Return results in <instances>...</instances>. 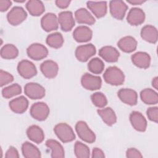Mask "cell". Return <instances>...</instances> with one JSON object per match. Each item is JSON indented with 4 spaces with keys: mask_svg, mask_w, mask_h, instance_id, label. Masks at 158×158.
I'll use <instances>...</instances> for the list:
<instances>
[{
    "mask_svg": "<svg viewBox=\"0 0 158 158\" xmlns=\"http://www.w3.org/2000/svg\"><path fill=\"white\" fill-rule=\"evenodd\" d=\"M105 81L111 85H121L125 81L123 72L118 67L112 66L108 67L103 74Z\"/></svg>",
    "mask_w": 158,
    "mask_h": 158,
    "instance_id": "6da1fadb",
    "label": "cell"
},
{
    "mask_svg": "<svg viewBox=\"0 0 158 158\" xmlns=\"http://www.w3.org/2000/svg\"><path fill=\"white\" fill-rule=\"evenodd\" d=\"M54 131L59 139L65 143L73 141L75 135L72 127L65 123H59L54 127Z\"/></svg>",
    "mask_w": 158,
    "mask_h": 158,
    "instance_id": "7a4b0ae2",
    "label": "cell"
},
{
    "mask_svg": "<svg viewBox=\"0 0 158 158\" xmlns=\"http://www.w3.org/2000/svg\"><path fill=\"white\" fill-rule=\"evenodd\" d=\"M75 130L79 138L83 141L88 143H93L95 141L96 135L85 122L82 120L77 122L75 125Z\"/></svg>",
    "mask_w": 158,
    "mask_h": 158,
    "instance_id": "3957f363",
    "label": "cell"
},
{
    "mask_svg": "<svg viewBox=\"0 0 158 158\" xmlns=\"http://www.w3.org/2000/svg\"><path fill=\"white\" fill-rule=\"evenodd\" d=\"M30 113L33 118L38 121H43L47 118L49 114V108L46 103L37 102L32 104Z\"/></svg>",
    "mask_w": 158,
    "mask_h": 158,
    "instance_id": "277c9868",
    "label": "cell"
},
{
    "mask_svg": "<svg viewBox=\"0 0 158 158\" xmlns=\"http://www.w3.org/2000/svg\"><path fill=\"white\" fill-rule=\"evenodd\" d=\"M27 17V14L24 9L20 6L14 7L7 14V19L9 23L16 26L23 22Z\"/></svg>",
    "mask_w": 158,
    "mask_h": 158,
    "instance_id": "5b68a950",
    "label": "cell"
},
{
    "mask_svg": "<svg viewBox=\"0 0 158 158\" xmlns=\"http://www.w3.org/2000/svg\"><path fill=\"white\" fill-rule=\"evenodd\" d=\"M17 71L21 77L26 79L31 78L37 73L35 64L28 60H22L19 62Z\"/></svg>",
    "mask_w": 158,
    "mask_h": 158,
    "instance_id": "8992f818",
    "label": "cell"
},
{
    "mask_svg": "<svg viewBox=\"0 0 158 158\" xmlns=\"http://www.w3.org/2000/svg\"><path fill=\"white\" fill-rule=\"evenodd\" d=\"M81 83L82 86L86 89L91 91L97 90L101 87L102 80L100 77L86 73L81 77Z\"/></svg>",
    "mask_w": 158,
    "mask_h": 158,
    "instance_id": "52a82bcc",
    "label": "cell"
},
{
    "mask_svg": "<svg viewBox=\"0 0 158 158\" xmlns=\"http://www.w3.org/2000/svg\"><path fill=\"white\" fill-rule=\"evenodd\" d=\"M28 56L35 60H39L45 58L48 54V49L40 43H33L30 45L27 49Z\"/></svg>",
    "mask_w": 158,
    "mask_h": 158,
    "instance_id": "ba28073f",
    "label": "cell"
},
{
    "mask_svg": "<svg viewBox=\"0 0 158 158\" xmlns=\"http://www.w3.org/2000/svg\"><path fill=\"white\" fill-rule=\"evenodd\" d=\"M25 94L31 99H39L45 96V89L36 83H28L24 87Z\"/></svg>",
    "mask_w": 158,
    "mask_h": 158,
    "instance_id": "9c48e42d",
    "label": "cell"
},
{
    "mask_svg": "<svg viewBox=\"0 0 158 158\" xmlns=\"http://www.w3.org/2000/svg\"><path fill=\"white\" fill-rule=\"evenodd\" d=\"M96 52L95 46L93 44H86L78 46L75 50V57L80 62H86Z\"/></svg>",
    "mask_w": 158,
    "mask_h": 158,
    "instance_id": "30bf717a",
    "label": "cell"
},
{
    "mask_svg": "<svg viewBox=\"0 0 158 158\" xmlns=\"http://www.w3.org/2000/svg\"><path fill=\"white\" fill-rule=\"evenodd\" d=\"M109 9L110 14L117 20L123 19L127 10V5L121 0H113L109 2Z\"/></svg>",
    "mask_w": 158,
    "mask_h": 158,
    "instance_id": "8fae6325",
    "label": "cell"
},
{
    "mask_svg": "<svg viewBox=\"0 0 158 158\" xmlns=\"http://www.w3.org/2000/svg\"><path fill=\"white\" fill-rule=\"evenodd\" d=\"M58 22L60 28L64 31H70L75 25L73 14L70 11H62L59 14Z\"/></svg>",
    "mask_w": 158,
    "mask_h": 158,
    "instance_id": "7c38bea8",
    "label": "cell"
},
{
    "mask_svg": "<svg viewBox=\"0 0 158 158\" xmlns=\"http://www.w3.org/2000/svg\"><path fill=\"white\" fill-rule=\"evenodd\" d=\"M41 25L43 29L47 32L56 30L59 27L58 18L53 13H47L41 18Z\"/></svg>",
    "mask_w": 158,
    "mask_h": 158,
    "instance_id": "4fadbf2b",
    "label": "cell"
},
{
    "mask_svg": "<svg viewBox=\"0 0 158 158\" xmlns=\"http://www.w3.org/2000/svg\"><path fill=\"white\" fill-rule=\"evenodd\" d=\"M118 98L124 103L130 105L135 106L137 104L138 94L137 93L130 88H122L118 93Z\"/></svg>",
    "mask_w": 158,
    "mask_h": 158,
    "instance_id": "5bb4252c",
    "label": "cell"
},
{
    "mask_svg": "<svg viewBox=\"0 0 158 158\" xmlns=\"http://www.w3.org/2000/svg\"><path fill=\"white\" fill-rule=\"evenodd\" d=\"M130 120L132 127L137 131H144L147 128V121L143 115L138 111H133L130 114Z\"/></svg>",
    "mask_w": 158,
    "mask_h": 158,
    "instance_id": "9a60e30c",
    "label": "cell"
},
{
    "mask_svg": "<svg viewBox=\"0 0 158 158\" xmlns=\"http://www.w3.org/2000/svg\"><path fill=\"white\" fill-rule=\"evenodd\" d=\"M145 20V14L144 11L139 7L131 8L127 15V20L131 25H139L144 22Z\"/></svg>",
    "mask_w": 158,
    "mask_h": 158,
    "instance_id": "2e32d148",
    "label": "cell"
},
{
    "mask_svg": "<svg viewBox=\"0 0 158 158\" xmlns=\"http://www.w3.org/2000/svg\"><path fill=\"white\" fill-rule=\"evenodd\" d=\"M40 70L46 78H53L56 77L58 73L59 66L54 60H46L41 63Z\"/></svg>",
    "mask_w": 158,
    "mask_h": 158,
    "instance_id": "e0dca14e",
    "label": "cell"
},
{
    "mask_svg": "<svg viewBox=\"0 0 158 158\" xmlns=\"http://www.w3.org/2000/svg\"><path fill=\"white\" fill-rule=\"evenodd\" d=\"M92 30L87 26L81 25L77 27L73 32L74 40L79 43L87 42L92 38Z\"/></svg>",
    "mask_w": 158,
    "mask_h": 158,
    "instance_id": "ac0fdd59",
    "label": "cell"
},
{
    "mask_svg": "<svg viewBox=\"0 0 158 158\" xmlns=\"http://www.w3.org/2000/svg\"><path fill=\"white\" fill-rule=\"evenodd\" d=\"M99 55L106 62H115L118 60L120 53L114 47L106 46L99 49Z\"/></svg>",
    "mask_w": 158,
    "mask_h": 158,
    "instance_id": "d6986e66",
    "label": "cell"
},
{
    "mask_svg": "<svg viewBox=\"0 0 158 158\" xmlns=\"http://www.w3.org/2000/svg\"><path fill=\"white\" fill-rule=\"evenodd\" d=\"M133 64L141 69H147L151 64V57L145 52H137L133 54L131 57Z\"/></svg>",
    "mask_w": 158,
    "mask_h": 158,
    "instance_id": "ffe728a7",
    "label": "cell"
},
{
    "mask_svg": "<svg viewBox=\"0 0 158 158\" xmlns=\"http://www.w3.org/2000/svg\"><path fill=\"white\" fill-rule=\"evenodd\" d=\"M9 104L10 109L17 114L25 112L28 107V101L23 96L12 99Z\"/></svg>",
    "mask_w": 158,
    "mask_h": 158,
    "instance_id": "44dd1931",
    "label": "cell"
},
{
    "mask_svg": "<svg viewBox=\"0 0 158 158\" xmlns=\"http://www.w3.org/2000/svg\"><path fill=\"white\" fill-rule=\"evenodd\" d=\"M117 46L122 51L127 53L133 52L137 47V41L131 36H126L119 40Z\"/></svg>",
    "mask_w": 158,
    "mask_h": 158,
    "instance_id": "7402d4cb",
    "label": "cell"
},
{
    "mask_svg": "<svg viewBox=\"0 0 158 158\" xmlns=\"http://www.w3.org/2000/svg\"><path fill=\"white\" fill-rule=\"evenodd\" d=\"M87 7L98 18L104 17L107 13V2L106 1H88Z\"/></svg>",
    "mask_w": 158,
    "mask_h": 158,
    "instance_id": "603a6c76",
    "label": "cell"
},
{
    "mask_svg": "<svg viewBox=\"0 0 158 158\" xmlns=\"http://www.w3.org/2000/svg\"><path fill=\"white\" fill-rule=\"evenodd\" d=\"M141 36L144 41L147 42L156 43L158 38L157 30L152 25H146L141 28Z\"/></svg>",
    "mask_w": 158,
    "mask_h": 158,
    "instance_id": "cb8c5ba5",
    "label": "cell"
},
{
    "mask_svg": "<svg viewBox=\"0 0 158 158\" xmlns=\"http://www.w3.org/2000/svg\"><path fill=\"white\" fill-rule=\"evenodd\" d=\"M75 17L79 23L93 25L96 20L91 13L85 8H80L75 12Z\"/></svg>",
    "mask_w": 158,
    "mask_h": 158,
    "instance_id": "d4e9b609",
    "label": "cell"
},
{
    "mask_svg": "<svg viewBox=\"0 0 158 158\" xmlns=\"http://www.w3.org/2000/svg\"><path fill=\"white\" fill-rule=\"evenodd\" d=\"M27 135L31 141L38 144L42 143L44 139V133L43 130L35 125H31L27 128Z\"/></svg>",
    "mask_w": 158,
    "mask_h": 158,
    "instance_id": "484cf974",
    "label": "cell"
},
{
    "mask_svg": "<svg viewBox=\"0 0 158 158\" xmlns=\"http://www.w3.org/2000/svg\"><path fill=\"white\" fill-rule=\"evenodd\" d=\"M98 115L101 117L102 121L107 125L111 126L117 122V116L114 110L110 107H106L97 110Z\"/></svg>",
    "mask_w": 158,
    "mask_h": 158,
    "instance_id": "4316f807",
    "label": "cell"
},
{
    "mask_svg": "<svg viewBox=\"0 0 158 158\" xmlns=\"http://www.w3.org/2000/svg\"><path fill=\"white\" fill-rule=\"evenodd\" d=\"M46 146L51 150V157L63 158L65 157V151L62 146L55 139H48L46 141Z\"/></svg>",
    "mask_w": 158,
    "mask_h": 158,
    "instance_id": "83f0119b",
    "label": "cell"
},
{
    "mask_svg": "<svg viewBox=\"0 0 158 158\" xmlns=\"http://www.w3.org/2000/svg\"><path fill=\"white\" fill-rule=\"evenodd\" d=\"M23 156L26 158L41 157V152L38 148L32 143L26 141L22 145Z\"/></svg>",
    "mask_w": 158,
    "mask_h": 158,
    "instance_id": "f1b7e54d",
    "label": "cell"
},
{
    "mask_svg": "<svg viewBox=\"0 0 158 158\" xmlns=\"http://www.w3.org/2000/svg\"><path fill=\"white\" fill-rule=\"evenodd\" d=\"M26 8L28 12L33 16L41 15L45 10L42 1L38 0H30L26 4Z\"/></svg>",
    "mask_w": 158,
    "mask_h": 158,
    "instance_id": "f546056e",
    "label": "cell"
},
{
    "mask_svg": "<svg viewBox=\"0 0 158 158\" xmlns=\"http://www.w3.org/2000/svg\"><path fill=\"white\" fill-rule=\"evenodd\" d=\"M141 101L146 104H156L158 102V95L156 91L151 89L146 88L140 93Z\"/></svg>",
    "mask_w": 158,
    "mask_h": 158,
    "instance_id": "4dcf8cb0",
    "label": "cell"
},
{
    "mask_svg": "<svg viewBox=\"0 0 158 158\" xmlns=\"http://www.w3.org/2000/svg\"><path fill=\"white\" fill-rule=\"evenodd\" d=\"M0 54L1 56L5 59H12L17 57L19 51L14 44H7L1 48Z\"/></svg>",
    "mask_w": 158,
    "mask_h": 158,
    "instance_id": "1f68e13d",
    "label": "cell"
},
{
    "mask_svg": "<svg viewBox=\"0 0 158 158\" xmlns=\"http://www.w3.org/2000/svg\"><path fill=\"white\" fill-rule=\"evenodd\" d=\"M46 43L50 47L57 49L63 45L64 38L60 33H53L47 36Z\"/></svg>",
    "mask_w": 158,
    "mask_h": 158,
    "instance_id": "d6a6232c",
    "label": "cell"
},
{
    "mask_svg": "<svg viewBox=\"0 0 158 158\" xmlns=\"http://www.w3.org/2000/svg\"><path fill=\"white\" fill-rule=\"evenodd\" d=\"M88 70L94 74L101 73L104 69L103 61L98 57H94L91 59L88 64Z\"/></svg>",
    "mask_w": 158,
    "mask_h": 158,
    "instance_id": "836d02e7",
    "label": "cell"
},
{
    "mask_svg": "<svg viewBox=\"0 0 158 158\" xmlns=\"http://www.w3.org/2000/svg\"><path fill=\"white\" fill-rule=\"evenodd\" d=\"M74 153L78 158H88L90 156L89 148L80 141H77L74 146Z\"/></svg>",
    "mask_w": 158,
    "mask_h": 158,
    "instance_id": "e575fe53",
    "label": "cell"
},
{
    "mask_svg": "<svg viewBox=\"0 0 158 158\" xmlns=\"http://www.w3.org/2000/svg\"><path fill=\"white\" fill-rule=\"evenodd\" d=\"M21 92V86L17 83H14L3 88L2 90V95L4 98L8 99L19 95Z\"/></svg>",
    "mask_w": 158,
    "mask_h": 158,
    "instance_id": "d590c367",
    "label": "cell"
},
{
    "mask_svg": "<svg viewBox=\"0 0 158 158\" xmlns=\"http://www.w3.org/2000/svg\"><path fill=\"white\" fill-rule=\"evenodd\" d=\"M91 99L93 104L99 108H102L107 104V99L106 96L101 92L93 93L91 96Z\"/></svg>",
    "mask_w": 158,
    "mask_h": 158,
    "instance_id": "8d00e7d4",
    "label": "cell"
},
{
    "mask_svg": "<svg viewBox=\"0 0 158 158\" xmlns=\"http://www.w3.org/2000/svg\"><path fill=\"white\" fill-rule=\"evenodd\" d=\"M14 80V77L9 72L4 71L2 70H0V85L3 86Z\"/></svg>",
    "mask_w": 158,
    "mask_h": 158,
    "instance_id": "74e56055",
    "label": "cell"
},
{
    "mask_svg": "<svg viewBox=\"0 0 158 158\" xmlns=\"http://www.w3.org/2000/svg\"><path fill=\"white\" fill-rule=\"evenodd\" d=\"M148 118L156 123L158 122V108L157 107H151L148 109L146 111Z\"/></svg>",
    "mask_w": 158,
    "mask_h": 158,
    "instance_id": "f35d334b",
    "label": "cell"
},
{
    "mask_svg": "<svg viewBox=\"0 0 158 158\" xmlns=\"http://www.w3.org/2000/svg\"><path fill=\"white\" fill-rule=\"evenodd\" d=\"M126 156L128 158H141L143 156L141 153L136 148H130L127 150L126 152Z\"/></svg>",
    "mask_w": 158,
    "mask_h": 158,
    "instance_id": "ab89813d",
    "label": "cell"
},
{
    "mask_svg": "<svg viewBox=\"0 0 158 158\" xmlns=\"http://www.w3.org/2000/svg\"><path fill=\"white\" fill-rule=\"evenodd\" d=\"M5 157L6 158H19V152L15 147L10 146L8 150L6 151Z\"/></svg>",
    "mask_w": 158,
    "mask_h": 158,
    "instance_id": "60d3db41",
    "label": "cell"
},
{
    "mask_svg": "<svg viewBox=\"0 0 158 158\" xmlns=\"http://www.w3.org/2000/svg\"><path fill=\"white\" fill-rule=\"evenodd\" d=\"M12 5V2L9 0H0V10L1 12L6 11Z\"/></svg>",
    "mask_w": 158,
    "mask_h": 158,
    "instance_id": "b9f144b4",
    "label": "cell"
},
{
    "mask_svg": "<svg viewBox=\"0 0 158 158\" xmlns=\"http://www.w3.org/2000/svg\"><path fill=\"white\" fill-rule=\"evenodd\" d=\"M92 157L93 158H102L105 157L104 152L98 148H94L92 152Z\"/></svg>",
    "mask_w": 158,
    "mask_h": 158,
    "instance_id": "7bdbcfd3",
    "label": "cell"
},
{
    "mask_svg": "<svg viewBox=\"0 0 158 158\" xmlns=\"http://www.w3.org/2000/svg\"><path fill=\"white\" fill-rule=\"evenodd\" d=\"M70 3V1L69 0H57L56 1V6L60 9H65L67 8Z\"/></svg>",
    "mask_w": 158,
    "mask_h": 158,
    "instance_id": "ee69618b",
    "label": "cell"
},
{
    "mask_svg": "<svg viewBox=\"0 0 158 158\" xmlns=\"http://www.w3.org/2000/svg\"><path fill=\"white\" fill-rule=\"evenodd\" d=\"M127 2L133 5H139L143 4V2H145V1L143 0H128Z\"/></svg>",
    "mask_w": 158,
    "mask_h": 158,
    "instance_id": "f6af8a7d",
    "label": "cell"
},
{
    "mask_svg": "<svg viewBox=\"0 0 158 158\" xmlns=\"http://www.w3.org/2000/svg\"><path fill=\"white\" fill-rule=\"evenodd\" d=\"M152 86L156 89L158 88V77H154L152 80Z\"/></svg>",
    "mask_w": 158,
    "mask_h": 158,
    "instance_id": "bcb514c9",
    "label": "cell"
}]
</instances>
